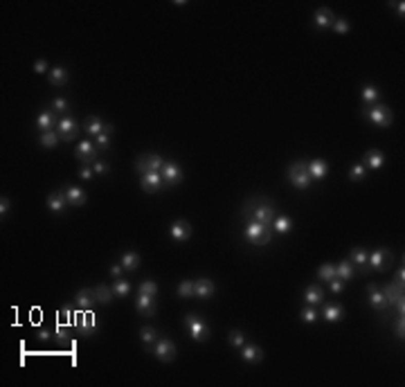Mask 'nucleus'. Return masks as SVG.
I'll return each mask as SVG.
<instances>
[{
    "mask_svg": "<svg viewBox=\"0 0 405 387\" xmlns=\"http://www.w3.org/2000/svg\"><path fill=\"white\" fill-rule=\"evenodd\" d=\"M52 106H54V113H65V110H68V99L57 97L54 102H52Z\"/></svg>",
    "mask_w": 405,
    "mask_h": 387,
    "instance_id": "obj_51",
    "label": "nucleus"
},
{
    "mask_svg": "<svg viewBox=\"0 0 405 387\" xmlns=\"http://www.w3.org/2000/svg\"><path fill=\"white\" fill-rule=\"evenodd\" d=\"M344 284H347V282H342V279L333 277L331 282H329V290H331V293H342V290H344Z\"/></svg>",
    "mask_w": 405,
    "mask_h": 387,
    "instance_id": "obj_50",
    "label": "nucleus"
},
{
    "mask_svg": "<svg viewBox=\"0 0 405 387\" xmlns=\"http://www.w3.org/2000/svg\"><path fill=\"white\" fill-rule=\"evenodd\" d=\"M93 171H95L97 176H104V174H108V164H106V162H99V160H97V162L93 164Z\"/></svg>",
    "mask_w": 405,
    "mask_h": 387,
    "instance_id": "obj_54",
    "label": "nucleus"
},
{
    "mask_svg": "<svg viewBox=\"0 0 405 387\" xmlns=\"http://www.w3.org/2000/svg\"><path fill=\"white\" fill-rule=\"evenodd\" d=\"M243 212H246V216L250 218V221H257L261 225H268V228H272V223H275V207L264 198L248 200L246 207H243Z\"/></svg>",
    "mask_w": 405,
    "mask_h": 387,
    "instance_id": "obj_1",
    "label": "nucleus"
},
{
    "mask_svg": "<svg viewBox=\"0 0 405 387\" xmlns=\"http://www.w3.org/2000/svg\"><path fill=\"white\" fill-rule=\"evenodd\" d=\"M59 133H57V128L54 131H45V133H41V138H39V142H41V146H45V149H54L57 144H59Z\"/></svg>",
    "mask_w": 405,
    "mask_h": 387,
    "instance_id": "obj_36",
    "label": "nucleus"
},
{
    "mask_svg": "<svg viewBox=\"0 0 405 387\" xmlns=\"http://www.w3.org/2000/svg\"><path fill=\"white\" fill-rule=\"evenodd\" d=\"M160 176H162V180L167 185H180L182 182V169L176 162H171V160H164L162 169H160Z\"/></svg>",
    "mask_w": 405,
    "mask_h": 387,
    "instance_id": "obj_12",
    "label": "nucleus"
},
{
    "mask_svg": "<svg viewBox=\"0 0 405 387\" xmlns=\"http://www.w3.org/2000/svg\"><path fill=\"white\" fill-rule=\"evenodd\" d=\"M65 198H68V205L70 207H81L86 203V192H83L81 187H77V185H70V187H65Z\"/></svg>",
    "mask_w": 405,
    "mask_h": 387,
    "instance_id": "obj_21",
    "label": "nucleus"
},
{
    "mask_svg": "<svg viewBox=\"0 0 405 387\" xmlns=\"http://www.w3.org/2000/svg\"><path fill=\"white\" fill-rule=\"evenodd\" d=\"M333 21H336V14L329 9V7H320V9H315V14H313V23H315V27H320V29H329L331 25H333Z\"/></svg>",
    "mask_w": 405,
    "mask_h": 387,
    "instance_id": "obj_19",
    "label": "nucleus"
},
{
    "mask_svg": "<svg viewBox=\"0 0 405 387\" xmlns=\"http://www.w3.org/2000/svg\"><path fill=\"white\" fill-rule=\"evenodd\" d=\"M135 171L142 176V174H149V153H142V156H138V160H135Z\"/></svg>",
    "mask_w": 405,
    "mask_h": 387,
    "instance_id": "obj_47",
    "label": "nucleus"
},
{
    "mask_svg": "<svg viewBox=\"0 0 405 387\" xmlns=\"http://www.w3.org/2000/svg\"><path fill=\"white\" fill-rule=\"evenodd\" d=\"M365 176H367V169H365V164H354L351 167V171H349V178L354 182H360V180H365Z\"/></svg>",
    "mask_w": 405,
    "mask_h": 387,
    "instance_id": "obj_42",
    "label": "nucleus"
},
{
    "mask_svg": "<svg viewBox=\"0 0 405 387\" xmlns=\"http://www.w3.org/2000/svg\"><path fill=\"white\" fill-rule=\"evenodd\" d=\"M322 315H324L326 322H340V320L344 318V308L338 306V304H326Z\"/></svg>",
    "mask_w": 405,
    "mask_h": 387,
    "instance_id": "obj_31",
    "label": "nucleus"
},
{
    "mask_svg": "<svg viewBox=\"0 0 405 387\" xmlns=\"http://www.w3.org/2000/svg\"><path fill=\"white\" fill-rule=\"evenodd\" d=\"M178 295L180 297H194V282L192 279H185L178 284Z\"/></svg>",
    "mask_w": 405,
    "mask_h": 387,
    "instance_id": "obj_45",
    "label": "nucleus"
},
{
    "mask_svg": "<svg viewBox=\"0 0 405 387\" xmlns=\"http://www.w3.org/2000/svg\"><path fill=\"white\" fill-rule=\"evenodd\" d=\"M360 97H362V102H365V104H378V102H380V93H378V88H376V86H372V83L362 86Z\"/></svg>",
    "mask_w": 405,
    "mask_h": 387,
    "instance_id": "obj_33",
    "label": "nucleus"
},
{
    "mask_svg": "<svg viewBox=\"0 0 405 387\" xmlns=\"http://www.w3.org/2000/svg\"><path fill=\"white\" fill-rule=\"evenodd\" d=\"M57 133H59V138H61L63 142H70V140L77 138V133H79V124H77L75 117L65 115V117H61V120H59Z\"/></svg>",
    "mask_w": 405,
    "mask_h": 387,
    "instance_id": "obj_10",
    "label": "nucleus"
},
{
    "mask_svg": "<svg viewBox=\"0 0 405 387\" xmlns=\"http://www.w3.org/2000/svg\"><path fill=\"white\" fill-rule=\"evenodd\" d=\"M93 176H95L93 167H81V171H79V178H81V180H90Z\"/></svg>",
    "mask_w": 405,
    "mask_h": 387,
    "instance_id": "obj_56",
    "label": "nucleus"
},
{
    "mask_svg": "<svg viewBox=\"0 0 405 387\" xmlns=\"http://www.w3.org/2000/svg\"><path fill=\"white\" fill-rule=\"evenodd\" d=\"M162 176H160V171H149V174H142L140 178V187L144 189L146 194H158L160 189H162Z\"/></svg>",
    "mask_w": 405,
    "mask_h": 387,
    "instance_id": "obj_11",
    "label": "nucleus"
},
{
    "mask_svg": "<svg viewBox=\"0 0 405 387\" xmlns=\"http://www.w3.org/2000/svg\"><path fill=\"white\" fill-rule=\"evenodd\" d=\"M293 230V221H290L288 216H275V223H272V232H277V234H288V232Z\"/></svg>",
    "mask_w": 405,
    "mask_h": 387,
    "instance_id": "obj_35",
    "label": "nucleus"
},
{
    "mask_svg": "<svg viewBox=\"0 0 405 387\" xmlns=\"http://www.w3.org/2000/svg\"><path fill=\"white\" fill-rule=\"evenodd\" d=\"M47 79H50V86H65L68 79H70V75L63 65H54V68L50 70V75H47Z\"/></svg>",
    "mask_w": 405,
    "mask_h": 387,
    "instance_id": "obj_27",
    "label": "nucleus"
},
{
    "mask_svg": "<svg viewBox=\"0 0 405 387\" xmlns=\"http://www.w3.org/2000/svg\"><path fill=\"white\" fill-rule=\"evenodd\" d=\"M39 338H41V342H50V338H52V336H50L47 331H41V333H39Z\"/></svg>",
    "mask_w": 405,
    "mask_h": 387,
    "instance_id": "obj_60",
    "label": "nucleus"
},
{
    "mask_svg": "<svg viewBox=\"0 0 405 387\" xmlns=\"http://www.w3.org/2000/svg\"><path fill=\"white\" fill-rule=\"evenodd\" d=\"M394 333H396L398 340H403V338H405V318H403V315H398V318H396V322H394Z\"/></svg>",
    "mask_w": 405,
    "mask_h": 387,
    "instance_id": "obj_49",
    "label": "nucleus"
},
{
    "mask_svg": "<svg viewBox=\"0 0 405 387\" xmlns=\"http://www.w3.org/2000/svg\"><path fill=\"white\" fill-rule=\"evenodd\" d=\"M367 293H369V304H372V308H376V311H385V308L390 306V302L385 300V295H383V290L378 288V284H369Z\"/></svg>",
    "mask_w": 405,
    "mask_h": 387,
    "instance_id": "obj_17",
    "label": "nucleus"
},
{
    "mask_svg": "<svg viewBox=\"0 0 405 387\" xmlns=\"http://www.w3.org/2000/svg\"><path fill=\"white\" fill-rule=\"evenodd\" d=\"M306 167H308V174H311L313 180H322V178H326V174H329V164H326L322 158L311 160Z\"/></svg>",
    "mask_w": 405,
    "mask_h": 387,
    "instance_id": "obj_23",
    "label": "nucleus"
},
{
    "mask_svg": "<svg viewBox=\"0 0 405 387\" xmlns=\"http://www.w3.org/2000/svg\"><path fill=\"white\" fill-rule=\"evenodd\" d=\"M106 126H108V124H104V120H101V117H97V115H95V117H93V115L86 117V122H83V128H86V133L93 135V138H97L99 133H104Z\"/></svg>",
    "mask_w": 405,
    "mask_h": 387,
    "instance_id": "obj_24",
    "label": "nucleus"
},
{
    "mask_svg": "<svg viewBox=\"0 0 405 387\" xmlns=\"http://www.w3.org/2000/svg\"><path fill=\"white\" fill-rule=\"evenodd\" d=\"M122 270H124V268H122V264H113L111 266V277H115V279H120L122 277Z\"/></svg>",
    "mask_w": 405,
    "mask_h": 387,
    "instance_id": "obj_57",
    "label": "nucleus"
},
{
    "mask_svg": "<svg viewBox=\"0 0 405 387\" xmlns=\"http://www.w3.org/2000/svg\"><path fill=\"white\" fill-rule=\"evenodd\" d=\"M135 311H138L140 315H144V318H153L156 311H158V304L151 295L138 293V297H135Z\"/></svg>",
    "mask_w": 405,
    "mask_h": 387,
    "instance_id": "obj_13",
    "label": "nucleus"
},
{
    "mask_svg": "<svg viewBox=\"0 0 405 387\" xmlns=\"http://www.w3.org/2000/svg\"><path fill=\"white\" fill-rule=\"evenodd\" d=\"M34 72H36V75L47 72V61H45V59H39V61L34 63Z\"/></svg>",
    "mask_w": 405,
    "mask_h": 387,
    "instance_id": "obj_55",
    "label": "nucleus"
},
{
    "mask_svg": "<svg viewBox=\"0 0 405 387\" xmlns=\"http://www.w3.org/2000/svg\"><path fill=\"white\" fill-rule=\"evenodd\" d=\"M153 356H156L160 362H174L176 356H178V349L169 338H158L156 347H153Z\"/></svg>",
    "mask_w": 405,
    "mask_h": 387,
    "instance_id": "obj_8",
    "label": "nucleus"
},
{
    "mask_svg": "<svg viewBox=\"0 0 405 387\" xmlns=\"http://www.w3.org/2000/svg\"><path fill=\"white\" fill-rule=\"evenodd\" d=\"M288 180L297 189H308V187H311L313 178H311V174H308L306 162H293V164H290L288 167Z\"/></svg>",
    "mask_w": 405,
    "mask_h": 387,
    "instance_id": "obj_6",
    "label": "nucleus"
},
{
    "mask_svg": "<svg viewBox=\"0 0 405 387\" xmlns=\"http://www.w3.org/2000/svg\"><path fill=\"white\" fill-rule=\"evenodd\" d=\"M396 282H398V284L405 282V270H403V268H401V270H396Z\"/></svg>",
    "mask_w": 405,
    "mask_h": 387,
    "instance_id": "obj_59",
    "label": "nucleus"
},
{
    "mask_svg": "<svg viewBox=\"0 0 405 387\" xmlns=\"http://www.w3.org/2000/svg\"><path fill=\"white\" fill-rule=\"evenodd\" d=\"M75 156L81 162V167H93L95 162H97L99 149L95 146V142H90V140H81L75 149Z\"/></svg>",
    "mask_w": 405,
    "mask_h": 387,
    "instance_id": "obj_7",
    "label": "nucleus"
},
{
    "mask_svg": "<svg viewBox=\"0 0 405 387\" xmlns=\"http://www.w3.org/2000/svg\"><path fill=\"white\" fill-rule=\"evenodd\" d=\"M169 234L174 241H187L192 236V223L185 221V218H178L169 225Z\"/></svg>",
    "mask_w": 405,
    "mask_h": 387,
    "instance_id": "obj_14",
    "label": "nucleus"
},
{
    "mask_svg": "<svg viewBox=\"0 0 405 387\" xmlns=\"http://www.w3.org/2000/svg\"><path fill=\"white\" fill-rule=\"evenodd\" d=\"M75 320H77V313H72V308L70 306H65V308H61V311L57 313V322H61V324H75Z\"/></svg>",
    "mask_w": 405,
    "mask_h": 387,
    "instance_id": "obj_40",
    "label": "nucleus"
},
{
    "mask_svg": "<svg viewBox=\"0 0 405 387\" xmlns=\"http://www.w3.org/2000/svg\"><path fill=\"white\" fill-rule=\"evenodd\" d=\"M111 138H113V126H106L104 133H99L97 138H95V146H97L99 151H106V149L111 146Z\"/></svg>",
    "mask_w": 405,
    "mask_h": 387,
    "instance_id": "obj_37",
    "label": "nucleus"
},
{
    "mask_svg": "<svg viewBox=\"0 0 405 387\" xmlns=\"http://www.w3.org/2000/svg\"><path fill=\"white\" fill-rule=\"evenodd\" d=\"M36 126L41 133H45V131H54L59 126V115L54 110H41L39 117H36Z\"/></svg>",
    "mask_w": 405,
    "mask_h": 387,
    "instance_id": "obj_16",
    "label": "nucleus"
},
{
    "mask_svg": "<svg viewBox=\"0 0 405 387\" xmlns=\"http://www.w3.org/2000/svg\"><path fill=\"white\" fill-rule=\"evenodd\" d=\"M214 290H216V284L212 282V279L207 277H200L194 282V297H198V300H207V297L214 295Z\"/></svg>",
    "mask_w": 405,
    "mask_h": 387,
    "instance_id": "obj_18",
    "label": "nucleus"
},
{
    "mask_svg": "<svg viewBox=\"0 0 405 387\" xmlns=\"http://www.w3.org/2000/svg\"><path fill=\"white\" fill-rule=\"evenodd\" d=\"M140 340L146 344V349H149V344H153L158 340V331L153 329V326H142V331H140Z\"/></svg>",
    "mask_w": 405,
    "mask_h": 387,
    "instance_id": "obj_39",
    "label": "nucleus"
},
{
    "mask_svg": "<svg viewBox=\"0 0 405 387\" xmlns=\"http://www.w3.org/2000/svg\"><path fill=\"white\" fill-rule=\"evenodd\" d=\"M47 207H50V212H54V214H63L65 207H70V205H68V198H65L63 192H52L50 196H47Z\"/></svg>",
    "mask_w": 405,
    "mask_h": 387,
    "instance_id": "obj_22",
    "label": "nucleus"
},
{
    "mask_svg": "<svg viewBox=\"0 0 405 387\" xmlns=\"http://www.w3.org/2000/svg\"><path fill=\"white\" fill-rule=\"evenodd\" d=\"M113 293H115L117 297H126L131 293V282H126V279H117V282L113 284Z\"/></svg>",
    "mask_w": 405,
    "mask_h": 387,
    "instance_id": "obj_41",
    "label": "nucleus"
},
{
    "mask_svg": "<svg viewBox=\"0 0 405 387\" xmlns=\"http://www.w3.org/2000/svg\"><path fill=\"white\" fill-rule=\"evenodd\" d=\"M392 264H394V254H392L387 248H376L372 254H369V268H372V270L383 272Z\"/></svg>",
    "mask_w": 405,
    "mask_h": 387,
    "instance_id": "obj_9",
    "label": "nucleus"
},
{
    "mask_svg": "<svg viewBox=\"0 0 405 387\" xmlns=\"http://www.w3.org/2000/svg\"><path fill=\"white\" fill-rule=\"evenodd\" d=\"M138 293L156 297V293H158V284H156V282H151V279H146V282H142V284H140V290H138Z\"/></svg>",
    "mask_w": 405,
    "mask_h": 387,
    "instance_id": "obj_46",
    "label": "nucleus"
},
{
    "mask_svg": "<svg viewBox=\"0 0 405 387\" xmlns=\"http://www.w3.org/2000/svg\"><path fill=\"white\" fill-rule=\"evenodd\" d=\"M392 7H396L398 16H401V19H403V16H405V5H403V3H392Z\"/></svg>",
    "mask_w": 405,
    "mask_h": 387,
    "instance_id": "obj_58",
    "label": "nucleus"
},
{
    "mask_svg": "<svg viewBox=\"0 0 405 387\" xmlns=\"http://www.w3.org/2000/svg\"><path fill=\"white\" fill-rule=\"evenodd\" d=\"M241 358L250 362V365H257V362L264 360V349L259 347V344H243L241 347Z\"/></svg>",
    "mask_w": 405,
    "mask_h": 387,
    "instance_id": "obj_20",
    "label": "nucleus"
},
{
    "mask_svg": "<svg viewBox=\"0 0 405 387\" xmlns=\"http://www.w3.org/2000/svg\"><path fill=\"white\" fill-rule=\"evenodd\" d=\"M185 329H187L189 338H192L194 342H207V340H210V336H212L207 322L200 318V315H196V313L185 315Z\"/></svg>",
    "mask_w": 405,
    "mask_h": 387,
    "instance_id": "obj_2",
    "label": "nucleus"
},
{
    "mask_svg": "<svg viewBox=\"0 0 405 387\" xmlns=\"http://www.w3.org/2000/svg\"><path fill=\"white\" fill-rule=\"evenodd\" d=\"M331 29H333L336 34H340V36H344V34H349L351 25H349L347 19H336V21H333V25H331Z\"/></svg>",
    "mask_w": 405,
    "mask_h": 387,
    "instance_id": "obj_44",
    "label": "nucleus"
},
{
    "mask_svg": "<svg viewBox=\"0 0 405 387\" xmlns=\"http://www.w3.org/2000/svg\"><path fill=\"white\" fill-rule=\"evenodd\" d=\"M354 275H356V268H354V264H351L349 259H344V261H340V264L336 266V277L342 279V282H349Z\"/></svg>",
    "mask_w": 405,
    "mask_h": 387,
    "instance_id": "obj_30",
    "label": "nucleus"
},
{
    "mask_svg": "<svg viewBox=\"0 0 405 387\" xmlns=\"http://www.w3.org/2000/svg\"><path fill=\"white\" fill-rule=\"evenodd\" d=\"M362 164H367L369 169H380V167L385 164L383 151H378V149H369V151L365 153V162Z\"/></svg>",
    "mask_w": 405,
    "mask_h": 387,
    "instance_id": "obj_28",
    "label": "nucleus"
},
{
    "mask_svg": "<svg viewBox=\"0 0 405 387\" xmlns=\"http://www.w3.org/2000/svg\"><path fill=\"white\" fill-rule=\"evenodd\" d=\"M9 207H11L9 198H7V196H3V198H0V216H3V218L9 214Z\"/></svg>",
    "mask_w": 405,
    "mask_h": 387,
    "instance_id": "obj_53",
    "label": "nucleus"
},
{
    "mask_svg": "<svg viewBox=\"0 0 405 387\" xmlns=\"http://www.w3.org/2000/svg\"><path fill=\"white\" fill-rule=\"evenodd\" d=\"M228 342L232 344V347H236V349H239V347H243V344H246V336H243V331H230L228 333Z\"/></svg>",
    "mask_w": 405,
    "mask_h": 387,
    "instance_id": "obj_43",
    "label": "nucleus"
},
{
    "mask_svg": "<svg viewBox=\"0 0 405 387\" xmlns=\"http://www.w3.org/2000/svg\"><path fill=\"white\" fill-rule=\"evenodd\" d=\"M315 320H318V311H315V308H313L311 304H308V306L302 311V322H306V324H313Z\"/></svg>",
    "mask_w": 405,
    "mask_h": 387,
    "instance_id": "obj_48",
    "label": "nucleus"
},
{
    "mask_svg": "<svg viewBox=\"0 0 405 387\" xmlns=\"http://www.w3.org/2000/svg\"><path fill=\"white\" fill-rule=\"evenodd\" d=\"M120 264H122L124 270H131V272L138 270V268H140V254L138 252H124Z\"/></svg>",
    "mask_w": 405,
    "mask_h": 387,
    "instance_id": "obj_34",
    "label": "nucleus"
},
{
    "mask_svg": "<svg viewBox=\"0 0 405 387\" xmlns=\"http://www.w3.org/2000/svg\"><path fill=\"white\" fill-rule=\"evenodd\" d=\"M57 340H61V342L68 340V324L57 322Z\"/></svg>",
    "mask_w": 405,
    "mask_h": 387,
    "instance_id": "obj_52",
    "label": "nucleus"
},
{
    "mask_svg": "<svg viewBox=\"0 0 405 387\" xmlns=\"http://www.w3.org/2000/svg\"><path fill=\"white\" fill-rule=\"evenodd\" d=\"M113 288H108L106 284H99L95 286V302H99V304H111L113 302Z\"/></svg>",
    "mask_w": 405,
    "mask_h": 387,
    "instance_id": "obj_32",
    "label": "nucleus"
},
{
    "mask_svg": "<svg viewBox=\"0 0 405 387\" xmlns=\"http://www.w3.org/2000/svg\"><path fill=\"white\" fill-rule=\"evenodd\" d=\"M77 308H81V311H90L93 304H95V290L93 288H81L79 293H77Z\"/></svg>",
    "mask_w": 405,
    "mask_h": 387,
    "instance_id": "obj_25",
    "label": "nucleus"
},
{
    "mask_svg": "<svg viewBox=\"0 0 405 387\" xmlns=\"http://www.w3.org/2000/svg\"><path fill=\"white\" fill-rule=\"evenodd\" d=\"M333 277H336V266H333V264H322L318 268V279H320V282L329 284Z\"/></svg>",
    "mask_w": 405,
    "mask_h": 387,
    "instance_id": "obj_38",
    "label": "nucleus"
},
{
    "mask_svg": "<svg viewBox=\"0 0 405 387\" xmlns=\"http://www.w3.org/2000/svg\"><path fill=\"white\" fill-rule=\"evenodd\" d=\"M349 261L354 264V268L358 272H362V275H367L372 268H369V252L365 248H354L351 250V257H349Z\"/></svg>",
    "mask_w": 405,
    "mask_h": 387,
    "instance_id": "obj_15",
    "label": "nucleus"
},
{
    "mask_svg": "<svg viewBox=\"0 0 405 387\" xmlns=\"http://www.w3.org/2000/svg\"><path fill=\"white\" fill-rule=\"evenodd\" d=\"M365 115H367V120L378 128H387V126H392V122H394V113L390 110V106H385L380 102L369 106V108L365 110Z\"/></svg>",
    "mask_w": 405,
    "mask_h": 387,
    "instance_id": "obj_3",
    "label": "nucleus"
},
{
    "mask_svg": "<svg viewBox=\"0 0 405 387\" xmlns=\"http://www.w3.org/2000/svg\"><path fill=\"white\" fill-rule=\"evenodd\" d=\"M304 302H306V304H311V306L322 304V302H324V290L320 288L318 284H311L306 290H304Z\"/></svg>",
    "mask_w": 405,
    "mask_h": 387,
    "instance_id": "obj_26",
    "label": "nucleus"
},
{
    "mask_svg": "<svg viewBox=\"0 0 405 387\" xmlns=\"http://www.w3.org/2000/svg\"><path fill=\"white\" fill-rule=\"evenodd\" d=\"M383 295H385V300L390 302V304H396L398 300H403V284H398V282L387 284L383 288Z\"/></svg>",
    "mask_w": 405,
    "mask_h": 387,
    "instance_id": "obj_29",
    "label": "nucleus"
},
{
    "mask_svg": "<svg viewBox=\"0 0 405 387\" xmlns=\"http://www.w3.org/2000/svg\"><path fill=\"white\" fill-rule=\"evenodd\" d=\"M75 326H77V333L83 338H90L97 333L99 329V322H97V315L93 311H77V320H75Z\"/></svg>",
    "mask_w": 405,
    "mask_h": 387,
    "instance_id": "obj_5",
    "label": "nucleus"
},
{
    "mask_svg": "<svg viewBox=\"0 0 405 387\" xmlns=\"http://www.w3.org/2000/svg\"><path fill=\"white\" fill-rule=\"evenodd\" d=\"M246 239L252 243V246H266L268 241L272 239V228H268V225H261L257 221H248L246 225Z\"/></svg>",
    "mask_w": 405,
    "mask_h": 387,
    "instance_id": "obj_4",
    "label": "nucleus"
}]
</instances>
